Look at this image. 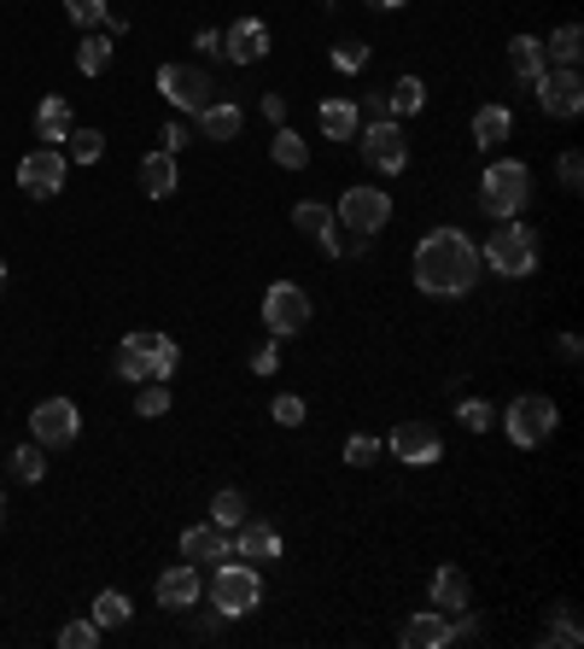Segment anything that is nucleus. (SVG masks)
Here are the masks:
<instances>
[{
	"instance_id": "obj_1",
	"label": "nucleus",
	"mask_w": 584,
	"mask_h": 649,
	"mask_svg": "<svg viewBox=\"0 0 584 649\" xmlns=\"http://www.w3.org/2000/svg\"><path fill=\"white\" fill-rule=\"evenodd\" d=\"M479 281V247L462 229H432L415 247V287L432 299H462Z\"/></svg>"
},
{
	"instance_id": "obj_2",
	"label": "nucleus",
	"mask_w": 584,
	"mask_h": 649,
	"mask_svg": "<svg viewBox=\"0 0 584 649\" xmlns=\"http://www.w3.org/2000/svg\"><path fill=\"white\" fill-rule=\"evenodd\" d=\"M176 369H181V352H176V339L158 334V328H135L117 346V375L123 380H176Z\"/></svg>"
},
{
	"instance_id": "obj_3",
	"label": "nucleus",
	"mask_w": 584,
	"mask_h": 649,
	"mask_svg": "<svg viewBox=\"0 0 584 649\" xmlns=\"http://www.w3.org/2000/svg\"><path fill=\"white\" fill-rule=\"evenodd\" d=\"M479 263H491L503 281H526L538 270V229H532V222H520V217L497 222V234L479 247Z\"/></svg>"
},
{
	"instance_id": "obj_4",
	"label": "nucleus",
	"mask_w": 584,
	"mask_h": 649,
	"mask_svg": "<svg viewBox=\"0 0 584 649\" xmlns=\"http://www.w3.org/2000/svg\"><path fill=\"white\" fill-rule=\"evenodd\" d=\"M526 199H532V170L520 165V158H497V165L486 170V181H479V211H486L491 222L520 217Z\"/></svg>"
},
{
	"instance_id": "obj_5",
	"label": "nucleus",
	"mask_w": 584,
	"mask_h": 649,
	"mask_svg": "<svg viewBox=\"0 0 584 649\" xmlns=\"http://www.w3.org/2000/svg\"><path fill=\"white\" fill-rule=\"evenodd\" d=\"M211 603H217V615L222 620H240V615H252V608L263 603V574H258V562H217V579H211Z\"/></svg>"
},
{
	"instance_id": "obj_6",
	"label": "nucleus",
	"mask_w": 584,
	"mask_h": 649,
	"mask_svg": "<svg viewBox=\"0 0 584 649\" xmlns=\"http://www.w3.org/2000/svg\"><path fill=\"white\" fill-rule=\"evenodd\" d=\"M555 421H561V410H555L544 392H520L509 404V416H503V433L520 444V451H532V444H544L555 433Z\"/></svg>"
},
{
	"instance_id": "obj_7",
	"label": "nucleus",
	"mask_w": 584,
	"mask_h": 649,
	"mask_svg": "<svg viewBox=\"0 0 584 649\" xmlns=\"http://www.w3.org/2000/svg\"><path fill=\"white\" fill-rule=\"evenodd\" d=\"M310 316H316V304H310V293L299 287V281H275V287L263 293V328L286 339V334H304Z\"/></svg>"
},
{
	"instance_id": "obj_8",
	"label": "nucleus",
	"mask_w": 584,
	"mask_h": 649,
	"mask_svg": "<svg viewBox=\"0 0 584 649\" xmlns=\"http://www.w3.org/2000/svg\"><path fill=\"white\" fill-rule=\"evenodd\" d=\"M357 135H363V158H368L380 176L409 170V135H404L398 117H374V124H363Z\"/></svg>"
},
{
	"instance_id": "obj_9",
	"label": "nucleus",
	"mask_w": 584,
	"mask_h": 649,
	"mask_svg": "<svg viewBox=\"0 0 584 649\" xmlns=\"http://www.w3.org/2000/svg\"><path fill=\"white\" fill-rule=\"evenodd\" d=\"M30 433H35L41 451H65V444H76V439H82L76 404H71V398H41L35 416H30Z\"/></svg>"
},
{
	"instance_id": "obj_10",
	"label": "nucleus",
	"mask_w": 584,
	"mask_h": 649,
	"mask_svg": "<svg viewBox=\"0 0 584 649\" xmlns=\"http://www.w3.org/2000/svg\"><path fill=\"white\" fill-rule=\"evenodd\" d=\"M158 94L170 100L176 112H194V117H199V112L217 100V83H211L199 65H164V71H158Z\"/></svg>"
},
{
	"instance_id": "obj_11",
	"label": "nucleus",
	"mask_w": 584,
	"mask_h": 649,
	"mask_svg": "<svg viewBox=\"0 0 584 649\" xmlns=\"http://www.w3.org/2000/svg\"><path fill=\"white\" fill-rule=\"evenodd\" d=\"M340 222H345V234H368L374 240L392 222V193L386 188H345Z\"/></svg>"
},
{
	"instance_id": "obj_12",
	"label": "nucleus",
	"mask_w": 584,
	"mask_h": 649,
	"mask_svg": "<svg viewBox=\"0 0 584 649\" xmlns=\"http://www.w3.org/2000/svg\"><path fill=\"white\" fill-rule=\"evenodd\" d=\"M392 457H398L404 469H432V462L445 457V439H438L432 421H398V428H392Z\"/></svg>"
},
{
	"instance_id": "obj_13",
	"label": "nucleus",
	"mask_w": 584,
	"mask_h": 649,
	"mask_svg": "<svg viewBox=\"0 0 584 649\" xmlns=\"http://www.w3.org/2000/svg\"><path fill=\"white\" fill-rule=\"evenodd\" d=\"M65 165H71V158L59 147H35L24 165H18V188H24L30 199H53L59 188H65Z\"/></svg>"
},
{
	"instance_id": "obj_14",
	"label": "nucleus",
	"mask_w": 584,
	"mask_h": 649,
	"mask_svg": "<svg viewBox=\"0 0 584 649\" xmlns=\"http://www.w3.org/2000/svg\"><path fill=\"white\" fill-rule=\"evenodd\" d=\"M532 88H538V106H544L550 117H578L584 112V83H578V71H567V65L544 71Z\"/></svg>"
},
{
	"instance_id": "obj_15",
	"label": "nucleus",
	"mask_w": 584,
	"mask_h": 649,
	"mask_svg": "<svg viewBox=\"0 0 584 649\" xmlns=\"http://www.w3.org/2000/svg\"><path fill=\"white\" fill-rule=\"evenodd\" d=\"M222 53L234 59V65H258V59L269 53V24L263 18H234L222 35Z\"/></svg>"
},
{
	"instance_id": "obj_16",
	"label": "nucleus",
	"mask_w": 584,
	"mask_h": 649,
	"mask_svg": "<svg viewBox=\"0 0 584 649\" xmlns=\"http://www.w3.org/2000/svg\"><path fill=\"white\" fill-rule=\"evenodd\" d=\"M409 649H445L456 643V620L450 615H438V608H421V615H409L404 620V632H398Z\"/></svg>"
},
{
	"instance_id": "obj_17",
	"label": "nucleus",
	"mask_w": 584,
	"mask_h": 649,
	"mask_svg": "<svg viewBox=\"0 0 584 649\" xmlns=\"http://www.w3.org/2000/svg\"><path fill=\"white\" fill-rule=\"evenodd\" d=\"M222 556H234V533H222L217 521L181 533V562H222Z\"/></svg>"
},
{
	"instance_id": "obj_18",
	"label": "nucleus",
	"mask_w": 584,
	"mask_h": 649,
	"mask_svg": "<svg viewBox=\"0 0 584 649\" xmlns=\"http://www.w3.org/2000/svg\"><path fill=\"white\" fill-rule=\"evenodd\" d=\"M234 556L240 562H275L281 556V533L269 521H252L246 515L240 526H234Z\"/></svg>"
},
{
	"instance_id": "obj_19",
	"label": "nucleus",
	"mask_w": 584,
	"mask_h": 649,
	"mask_svg": "<svg viewBox=\"0 0 584 649\" xmlns=\"http://www.w3.org/2000/svg\"><path fill=\"white\" fill-rule=\"evenodd\" d=\"M199 603V567L194 562H176L170 574H158V608H194Z\"/></svg>"
},
{
	"instance_id": "obj_20",
	"label": "nucleus",
	"mask_w": 584,
	"mask_h": 649,
	"mask_svg": "<svg viewBox=\"0 0 584 649\" xmlns=\"http://www.w3.org/2000/svg\"><path fill=\"white\" fill-rule=\"evenodd\" d=\"M71 129H76V117H71V100H59V94H48L35 106V140L41 147H59V140H71Z\"/></svg>"
},
{
	"instance_id": "obj_21",
	"label": "nucleus",
	"mask_w": 584,
	"mask_h": 649,
	"mask_svg": "<svg viewBox=\"0 0 584 649\" xmlns=\"http://www.w3.org/2000/svg\"><path fill=\"white\" fill-rule=\"evenodd\" d=\"M427 597H432L438 615H462V608H468V574H462V567H438L432 585H427Z\"/></svg>"
},
{
	"instance_id": "obj_22",
	"label": "nucleus",
	"mask_w": 584,
	"mask_h": 649,
	"mask_svg": "<svg viewBox=\"0 0 584 649\" xmlns=\"http://www.w3.org/2000/svg\"><path fill=\"white\" fill-rule=\"evenodd\" d=\"M140 188L153 199H170L181 188V170H176V153H146L140 158Z\"/></svg>"
},
{
	"instance_id": "obj_23",
	"label": "nucleus",
	"mask_w": 584,
	"mask_h": 649,
	"mask_svg": "<svg viewBox=\"0 0 584 649\" xmlns=\"http://www.w3.org/2000/svg\"><path fill=\"white\" fill-rule=\"evenodd\" d=\"M509 71L520 76V83H538V76H544L550 71V59H544V42H538V35H514V42H509Z\"/></svg>"
},
{
	"instance_id": "obj_24",
	"label": "nucleus",
	"mask_w": 584,
	"mask_h": 649,
	"mask_svg": "<svg viewBox=\"0 0 584 649\" xmlns=\"http://www.w3.org/2000/svg\"><path fill=\"white\" fill-rule=\"evenodd\" d=\"M240 124H246V112L234 106V100H211V106L199 112L205 140H240Z\"/></svg>"
},
{
	"instance_id": "obj_25",
	"label": "nucleus",
	"mask_w": 584,
	"mask_h": 649,
	"mask_svg": "<svg viewBox=\"0 0 584 649\" xmlns=\"http://www.w3.org/2000/svg\"><path fill=\"white\" fill-rule=\"evenodd\" d=\"M357 129H363V117H357L351 100H327L322 106V135L327 140H357Z\"/></svg>"
},
{
	"instance_id": "obj_26",
	"label": "nucleus",
	"mask_w": 584,
	"mask_h": 649,
	"mask_svg": "<svg viewBox=\"0 0 584 649\" xmlns=\"http://www.w3.org/2000/svg\"><path fill=\"white\" fill-rule=\"evenodd\" d=\"M509 129H514V112H509V106H479V112H473V140H479V147H497V140H509Z\"/></svg>"
},
{
	"instance_id": "obj_27",
	"label": "nucleus",
	"mask_w": 584,
	"mask_h": 649,
	"mask_svg": "<svg viewBox=\"0 0 584 649\" xmlns=\"http://www.w3.org/2000/svg\"><path fill=\"white\" fill-rule=\"evenodd\" d=\"M544 59H555V65H567V71H578V59H584V30H578V24H561L550 42H544Z\"/></svg>"
},
{
	"instance_id": "obj_28",
	"label": "nucleus",
	"mask_w": 584,
	"mask_h": 649,
	"mask_svg": "<svg viewBox=\"0 0 584 649\" xmlns=\"http://www.w3.org/2000/svg\"><path fill=\"white\" fill-rule=\"evenodd\" d=\"M386 100H392V117H415L427 106V83L421 76H398V83L386 88Z\"/></svg>"
},
{
	"instance_id": "obj_29",
	"label": "nucleus",
	"mask_w": 584,
	"mask_h": 649,
	"mask_svg": "<svg viewBox=\"0 0 584 649\" xmlns=\"http://www.w3.org/2000/svg\"><path fill=\"white\" fill-rule=\"evenodd\" d=\"M135 416L146 421L170 416V380H135Z\"/></svg>"
},
{
	"instance_id": "obj_30",
	"label": "nucleus",
	"mask_w": 584,
	"mask_h": 649,
	"mask_svg": "<svg viewBox=\"0 0 584 649\" xmlns=\"http://www.w3.org/2000/svg\"><path fill=\"white\" fill-rule=\"evenodd\" d=\"M544 643H550V649H578V643H584V632H578V615H573V603H561V608H555V620L544 626Z\"/></svg>"
},
{
	"instance_id": "obj_31",
	"label": "nucleus",
	"mask_w": 584,
	"mask_h": 649,
	"mask_svg": "<svg viewBox=\"0 0 584 649\" xmlns=\"http://www.w3.org/2000/svg\"><path fill=\"white\" fill-rule=\"evenodd\" d=\"M88 620L100 626V632H117V626H129V597H123V592H100Z\"/></svg>"
},
{
	"instance_id": "obj_32",
	"label": "nucleus",
	"mask_w": 584,
	"mask_h": 649,
	"mask_svg": "<svg viewBox=\"0 0 584 649\" xmlns=\"http://www.w3.org/2000/svg\"><path fill=\"white\" fill-rule=\"evenodd\" d=\"M106 65H112V35H82L76 71H82V76H106Z\"/></svg>"
},
{
	"instance_id": "obj_33",
	"label": "nucleus",
	"mask_w": 584,
	"mask_h": 649,
	"mask_svg": "<svg viewBox=\"0 0 584 649\" xmlns=\"http://www.w3.org/2000/svg\"><path fill=\"white\" fill-rule=\"evenodd\" d=\"M269 153H275V165H281V170H304V165H310L304 135H299V129H286V124L275 129V147H269Z\"/></svg>"
},
{
	"instance_id": "obj_34",
	"label": "nucleus",
	"mask_w": 584,
	"mask_h": 649,
	"mask_svg": "<svg viewBox=\"0 0 584 649\" xmlns=\"http://www.w3.org/2000/svg\"><path fill=\"white\" fill-rule=\"evenodd\" d=\"M211 521L222 526V533H234V526L246 521V492H234V485H222V492L211 498Z\"/></svg>"
},
{
	"instance_id": "obj_35",
	"label": "nucleus",
	"mask_w": 584,
	"mask_h": 649,
	"mask_svg": "<svg viewBox=\"0 0 584 649\" xmlns=\"http://www.w3.org/2000/svg\"><path fill=\"white\" fill-rule=\"evenodd\" d=\"M292 229L316 240V234H327V229H333V211L322 206V199H304V206H292Z\"/></svg>"
},
{
	"instance_id": "obj_36",
	"label": "nucleus",
	"mask_w": 584,
	"mask_h": 649,
	"mask_svg": "<svg viewBox=\"0 0 584 649\" xmlns=\"http://www.w3.org/2000/svg\"><path fill=\"white\" fill-rule=\"evenodd\" d=\"M456 421H462L468 433H486V428H497V410L486 398H462V404H456Z\"/></svg>"
},
{
	"instance_id": "obj_37",
	"label": "nucleus",
	"mask_w": 584,
	"mask_h": 649,
	"mask_svg": "<svg viewBox=\"0 0 584 649\" xmlns=\"http://www.w3.org/2000/svg\"><path fill=\"white\" fill-rule=\"evenodd\" d=\"M100 153H106V135L100 129H71V153L65 158H76V165H100Z\"/></svg>"
},
{
	"instance_id": "obj_38",
	"label": "nucleus",
	"mask_w": 584,
	"mask_h": 649,
	"mask_svg": "<svg viewBox=\"0 0 584 649\" xmlns=\"http://www.w3.org/2000/svg\"><path fill=\"white\" fill-rule=\"evenodd\" d=\"M12 474L24 480V485H41V474H48V457H41V444H18V457H12Z\"/></svg>"
},
{
	"instance_id": "obj_39",
	"label": "nucleus",
	"mask_w": 584,
	"mask_h": 649,
	"mask_svg": "<svg viewBox=\"0 0 584 649\" xmlns=\"http://www.w3.org/2000/svg\"><path fill=\"white\" fill-rule=\"evenodd\" d=\"M65 12H71V24H82V30H94V24H106V0H65Z\"/></svg>"
},
{
	"instance_id": "obj_40",
	"label": "nucleus",
	"mask_w": 584,
	"mask_h": 649,
	"mask_svg": "<svg viewBox=\"0 0 584 649\" xmlns=\"http://www.w3.org/2000/svg\"><path fill=\"white\" fill-rule=\"evenodd\" d=\"M59 643H65V649H94L100 643V626L94 620H71L65 632H59Z\"/></svg>"
},
{
	"instance_id": "obj_41",
	"label": "nucleus",
	"mask_w": 584,
	"mask_h": 649,
	"mask_svg": "<svg viewBox=\"0 0 584 649\" xmlns=\"http://www.w3.org/2000/svg\"><path fill=\"white\" fill-rule=\"evenodd\" d=\"M380 457V439H368V433H357V439H345V462L351 469H368V462Z\"/></svg>"
},
{
	"instance_id": "obj_42",
	"label": "nucleus",
	"mask_w": 584,
	"mask_h": 649,
	"mask_svg": "<svg viewBox=\"0 0 584 649\" xmlns=\"http://www.w3.org/2000/svg\"><path fill=\"white\" fill-rule=\"evenodd\" d=\"M269 416H275L281 428H304V398H299V392H281V398H275V410H269Z\"/></svg>"
},
{
	"instance_id": "obj_43",
	"label": "nucleus",
	"mask_w": 584,
	"mask_h": 649,
	"mask_svg": "<svg viewBox=\"0 0 584 649\" xmlns=\"http://www.w3.org/2000/svg\"><path fill=\"white\" fill-rule=\"evenodd\" d=\"M333 65H340L345 76H357V71L368 65V48H363V42H340V48H333Z\"/></svg>"
},
{
	"instance_id": "obj_44",
	"label": "nucleus",
	"mask_w": 584,
	"mask_h": 649,
	"mask_svg": "<svg viewBox=\"0 0 584 649\" xmlns=\"http://www.w3.org/2000/svg\"><path fill=\"white\" fill-rule=\"evenodd\" d=\"M555 176H561V188H567V193H578V188H584V158H578V153H561Z\"/></svg>"
},
{
	"instance_id": "obj_45",
	"label": "nucleus",
	"mask_w": 584,
	"mask_h": 649,
	"mask_svg": "<svg viewBox=\"0 0 584 649\" xmlns=\"http://www.w3.org/2000/svg\"><path fill=\"white\" fill-rule=\"evenodd\" d=\"M187 140H194V135H187V124H164L158 129V153H181Z\"/></svg>"
},
{
	"instance_id": "obj_46",
	"label": "nucleus",
	"mask_w": 584,
	"mask_h": 649,
	"mask_svg": "<svg viewBox=\"0 0 584 649\" xmlns=\"http://www.w3.org/2000/svg\"><path fill=\"white\" fill-rule=\"evenodd\" d=\"M275 369H281V352H275V339H269V346L252 352V375H275Z\"/></svg>"
},
{
	"instance_id": "obj_47",
	"label": "nucleus",
	"mask_w": 584,
	"mask_h": 649,
	"mask_svg": "<svg viewBox=\"0 0 584 649\" xmlns=\"http://www.w3.org/2000/svg\"><path fill=\"white\" fill-rule=\"evenodd\" d=\"M363 112H368V117H392V100H386V88H368V94H363Z\"/></svg>"
},
{
	"instance_id": "obj_48",
	"label": "nucleus",
	"mask_w": 584,
	"mask_h": 649,
	"mask_svg": "<svg viewBox=\"0 0 584 649\" xmlns=\"http://www.w3.org/2000/svg\"><path fill=\"white\" fill-rule=\"evenodd\" d=\"M555 352H561V363H578V357H584L578 334H561V339H555Z\"/></svg>"
},
{
	"instance_id": "obj_49",
	"label": "nucleus",
	"mask_w": 584,
	"mask_h": 649,
	"mask_svg": "<svg viewBox=\"0 0 584 649\" xmlns=\"http://www.w3.org/2000/svg\"><path fill=\"white\" fill-rule=\"evenodd\" d=\"M263 117H269V124H286V100L281 94H263Z\"/></svg>"
},
{
	"instance_id": "obj_50",
	"label": "nucleus",
	"mask_w": 584,
	"mask_h": 649,
	"mask_svg": "<svg viewBox=\"0 0 584 649\" xmlns=\"http://www.w3.org/2000/svg\"><path fill=\"white\" fill-rule=\"evenodd\" d=\"M194 48H199V53H222V35H217V30H199Z\"/></svg>"
},
{
	"instance_id": "obj_51",
	"label": "nucleus",
	"mask_w": 584,
	"mask_h": 649,
	"mask_svg": "<svg viewBox=\"0 0 584 649\" xmlns=\"http://www.w3.org/2000/svg\"><path fill=\"white\" fill-rule=\"evenodd\" d=\"M374 7H380V12H398V7H409V0H374Z\"/></svg>"
},
{
	"instance_id": "obj_52",
	"label": "nucleus",
	"mask_w": 584,
	"mask_h": 649,
	"mask_svg": "<svg viewBox=\"0 0 584 649\" xmlns=\"http://www.w3.org/2000/svg\"><path fill=\"white\" fill-rule=\"evenodd\" d=\"M0 293H7V258H0Z\"/></svg>"
},
{
	"instance_id": "obj_53",
	"label": "nucleus",
	"mask_w": 584,
	"mask_h": 649,
	"mask_svg": "<svg viewBox=\"0 0 584 649\" xmlns=\"http://www.w3.org/2000/svg\"><path fill=\"white\" fill-rule=\"evenodd\" d=\"M0 526H7V498H0Z\"/></svg>"
},
{
	"instance_id": "obj_54",
	"label": "nucleus",
	"mask_w": 584,
	"mask_h": 649,
	"mask_svg": "<svg viewBox=\"0 0 584 649\" xmlns=\"http://www.w3.org/2000/svg\"><path fill=\"white\" fill-rule=\"evenodd\" d=\"M322 7H333V0H322Z\"/></svg>"
}]
</instances>
